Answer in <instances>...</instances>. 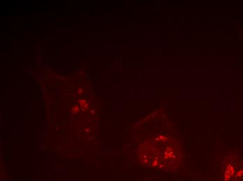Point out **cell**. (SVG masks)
Returning a JSON list of instances; mask_svg holds the SVG:
<instances>
[{
  "label": "cell",
  "mask_w": 243,
  "mask_h": 181,
  "mask_svg": "<svg viewBox=\"0 0 243 181\" xmlns=\"http://www.w3.org/2000/svg\"><path fill=\"white\" fill-rule=\"evenodd\" d=\"M140 159L145 165L152 167H168L178 163L180 153L179 148L172 140L166 138L155 139L153 142L146 143L142 147Z\"/></svg>",
  "instance_id": "cell-1"
}]
</instances>
